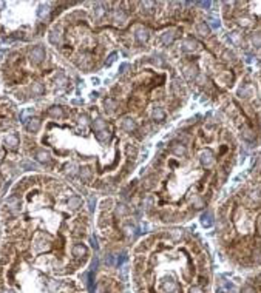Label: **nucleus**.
Masks as SVG:
<instances>
[{
  "label": "nucleus",
  "mask_w": 261,
  "mask_h": 293,
  "mask_svg": "<svg viewBox=\"0 0 261 293\" xmlns=\"http://www.w3.org/2000/svg\"><path fill=\"white\" fill-rule=\"evenodd\" d=\"M203 224H204L205 227L212 225V214H210V213H207V214H203Z\"/></svg>",
  "instance_id": "1"
},
{
  "label": "nucleus",
  "mask_w": 261,
  "mask_h": 293,
  "mask_svg": "<svg viewBox=\"0 0 261 293\" xmlns=\"http://www.w3.org/2000/svg\"><path fill=\"white\" fill-rule=\"evenodd\" d=\"M203 162L205 165H209L210 162H212V153L210 151H207V153H203Z\"/></svg>",
  "instance_id": "2"
},
{
  "label": "nucleus",
  "mask_w": 261,
  "mask_h": 293,
  "mask_svg": "<svg viewBox=\"0 0 261 293\" xmlns=\"http://www.w3.org/2000/svg\"><path fill=\"white\" fill-rule=\"evenodd\" d=\"M198 31L201 32V36H207V28H205V25H199Z\"/></svg>",
  "instance_id": "3"
},
{
  "label": "nucleus",
  "mask_w": 261,
  "mask_h": 293,
  "mask_svg": "<svg viewBox=\"0 0 261 293\" xmlns=\"http://www.w3.org/2000/svg\"><path fill=\"white\" fill-rule=\"evenodd\" d=\"M210 25L213 26V28H218V26H219V20H216V19H210Z\"/></svg>",
  "instance_id": "4"
},
{
  "label": "nucleus",
  "mask_w": 261,
  "mask_h": 293,
  "mask_svg": "<svg viewBox=\"0 0 261 293\" xmlns=\"http://www.w3.org/2000/svg\"><path fill=\"white\" fill-rule=\"evenodd\" d=\"M253 42H257V43H258V45L261 46V39H260V37H257V39H253Z\"/></svg>",
  "instance_id": "5"
}]
</instances>
